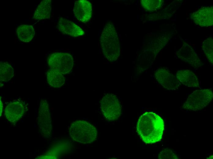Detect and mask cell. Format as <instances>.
I'll return each mask as SVG.
<instances>
[{"label":"cell","instance_id":"20","mask_svg":"<svg viewBox=\"0 0 213 159\" xmlns=\"http://www.w3.org/2000/svg\"><path fill=\"white\" fill-rule=\"evenodd\" d=\"M202 49L209 61L211 64L213 62V41L209 38L205 40L203 43Z\"/></svg>","mask_w":213,"mask_h":159},{"label":"cell","instance_id":"19","mask_svg":"<svg viewBox=\"0 0 213 159\" xmlns=\"http://www.w3.org/2000/svg\"><path fill=\"white\" fill-rule=\"evenodd\" d=\"M163 2L162 0H141V6L147 11L156 10L160 8Z\"/></svg>","mask_w":213,"mask_h":159},{"label":"cell","instance_id":"4","mask_svg":"<svg viewBox=\"0 0 213 159\" xmlns=\"http://www.w3.org/2000/svg\"><path fill=\"white\" fill-rule=\"evenodd\" d=\"M213 97V92L210 89L196 90L188 97L182 106L185 109L197 111L209 104Z\"/></svg>","mask_w":213,"mask_h":159},{"label":"cell","instance_id":"7","mask_svg":"<svg viewBox=\"0 0 213 159\" xmlns=\"http://www.w3.org/2000/svg\"><path fill=\"white\" fill-rule=\"evenodd\" d=\"M27 104L23 100L17 99L9 103L5 111L7 119L13 123L17 122L27 110Z\"/></svg>","mask_w":213,"mask_h":159},{"label":"cell","instance_id":"23","mask_svg":"<svg viewBox=\"0 0 213 159\" xmlns=\"http://www.w3.org/2000/svg\"><path fill=\"white\" fill-rule=\"evenodd\" d=\"M207 158V159H213V155H212L210 156V157H208Z\"/></svg>","mask_w":213,"mask_h":159},{"label":"cell","instance_id":"18","mask_svg":"<svg viewBox=\"0 0 213 159\" xmlns=\"http://www.w3.org/2000/svg\"><path fill=\"white\" fill-rule=\"evenodd\" d=\"M14 69L7 62L1 61L0 64V80L6 82L11 79L14 76Z\"/></svg>","mask_w":213,"mask_h":159},{"label":"cell","instance_id":"13","mask_svg":"<svg viewBox=\"0 0 213 159\" xmlns=\"http://www.w3.org/2000/svg\"><path fill=\"white\" fill-rule=\"evenodd\" d=\"M59 30L64 34L74 37L83 35L84 32L80 27L73 22L62 17H60L58 22Z\"/></svg>","mask_w":213,"mask_h":159},{"label":"cell","instance_id":"2","mask_svg":"<svg viewBox=\"0 0 213 159\" xmlns=\"http://www.w3.org/2000/svg\"><path fill=\"white\" fill-rule=\"evenodd\" d=\"M103 55L110 61H115L120 54L118 36L113 24L107 23L105 26L100 39Z\"/></svg>","mask_w":213,"mask_h":159},{"label":"cell","instance_id":"16","mask_svg":"<svg viewBox=\"0 0 213 159\" xmlns=\"http://www.w3.org/2000/svg\"><path fill=\"white\" fill-rule=\"evenodd\" d=\"M17 34L19 39L24 42H28L33 38L35 29L32 26L28 24L21 25L17 29Z\"/></svg>","mask_w":213,"mask_h":159},{"label":"cell","instance_id":"14","mask_svg":"<svg viewBox=\"0 0 213 159\" xmlns=\"http://www.w3.org/2000/svg\"><path fill=\"white\" fill-rule=\"evenodd\" d=\"M176 78L181 83L189 87H199L198 79L195 74L189 70H181L176 73Z\"/></svg>","mask_w":213,"mask_h":159},{"label":"cell","instance_id":"12","mask_svg":"<svg viewBox=\"0 0 213 159\" xmlns=\"http://www.w3.org/2000/svg\"><path fill=\"white\" fill-rule=\"evenodd\" d=\"M192 18L195 23L202 27L211 26L213 24L212 7H203L193 13Z\"/></svg>","mask_w":213,"mask_h":159},{"label":"cell","instance_id":"15","mask_svg":"<svg viewBox=\"0 0 213 159\" xmlns=\"http://www.w3.org/2000/svg\"><path fill=\"white\" fill-rule=\"evenodd\" d=\"M51 1L44 0L39 4L33 15L35 20H40L50 17L51 10Z\"/></svg>","mask_w":213,"mask_h":159},{"label":"cell","instance_id":"8","mask_svg":"<svg viewBox=\"0 0 213 159\" xmlns=\"http://www.w3.org/2000/svg\"><path fill=\"white\" fill-rule=\"evenodd\" d=\"M38 113V124L40 131L42 135L48 136L50 133L51 125L48 105L46 100H41Z\"/></svg>","mask_w":213,"mask_h":159},{"label":"cell","instance_id":"10","mask_svg":"<svg viewBox=\"0 0 213 159\" xmlns=\"http://www.w3.org/2000/svg\"><path fill=\"white\" fill-rule=\"evenodd\" d=\"M73 12L78 20L86 23L90 20L92 16V4L86 0L76 1L74 3Z\"/></svg>","mask_w":213,"mask_h":159},{"label":"cell","instance_id":"5","mask_svg":"<svg viewBox=\"0 0 213 159\" xmlns=\"http://www.w3.org/2000/svg\"><path fill=\"white\" fill-rule=\"evenodd\" d=\"M100 103L102 113L107 120L114 121L120 116L121 106L116 95L106 94L102 98Z\"/></svg>","mask_w":213,"mask_h":159},{"label":"cell","instance_id":"17","mask_svg":"<svg viewBox=\"0 0 213 159\" xmlns=\"http://www.w3.org/2000/svg\"><path fill=\"white\" fill-rule=\"evenodd\" d=\"M47 80L48 83L55 88H59L65 83V78L59 71L50 69L47 72Z\"/></svg>","mask_w":213,"mask_h":159},{"label":"cell","instance_id":"21","mask_svg":"<svg viewBox=\"0 0 213 159\" xmlns=\"http://www.w3.org/2000/svg\"><path fill=\"white\" fill-rule=\"evenodd\" d=\"M160 159H177L178 157L171 150L168 148L163 149L159 154Z\"/></svg>","mask_w":213,"mask_h":159},{"label":"cell","instance_id":"6","mask_svg":"<svg viewBox=\"0 0 213 159\" xmlns=\"http://www.w3.org/2000/svg\"><path fill=\"white\" fill-rule=\"evenodd\" d=\"M47 62L50 68L57 70L62 74L70 72L74 65L71 54L64 52H54L50 54Z\"/></svg>","mask_w":213,"mask_h":159},{"label":"cell","instance_id":"11","mask_svg":"<svg viewBox=\"0 0 213 159\" xmlns=\"http://www.w3.org/2000/svg\"><path fill=\"white\" fill-rule=\"evenodd\" d=\"M177 55L180 60L191 65L194 68L201 67L202 64L196 53L189 44L185 43L177 52Z\"/></svg>","mask_w":213,"mask_h":159},{"label":"cell","instance_id":"3","mask_svg":"<svg viewBox=\"0 0 213 159\" xmlns=\"http://www.w3.org/2000/svg\"><path fill=\"white\" fill-rule=\"evenodd\" d=\"M69 133L74 141L88 144L91 143L96 140L97 131L96 127L88 122L78 120L71 124Z\"/></svg>","mask_w":213,"mask_h":159},{"label":"cell","instance_id":"1","mask_svg":"<svg viewBox=\"0 0 213 159\" xmlns=\"http://www.w3.org/2000/svg\"><path fill=\"white\" fill-rule=\"evenodd\" d=\"M164 126V121L159 115L148 112L139 117L136 128L142 141L146 143L151 144L161 140Z\"/></svg>","mask_w":213,"mask_h":159},{"label":"cell","instance_id":"22","mask_svg":"<svg viewBox=\"0 0 213 159\" xmlns=\"http://www.w3.org/2000/svg\"><path fill=\"white\" fill-rule=\"evenodd\" d=\"M3 110V104L2 102L1 101V100L0 99V116H1V115L2 113V111Z\"/></svg>","mask_w":213,"mask_h":159},{"label":"cell","instance_id":"9","mask_svg":"<svg viewBox=\"0 0 213 159\" xmlns=\"http://www.w3.org/2000/svg\"><path fill=\"white\" fill-rule=\"evenodd\" d=\"M155 76L157 81L168 90H175L180 85L179 82L176 77L166 68L157 69Z\"/></svg>","mask_w":213,"mask_h":159}]
</instances>
